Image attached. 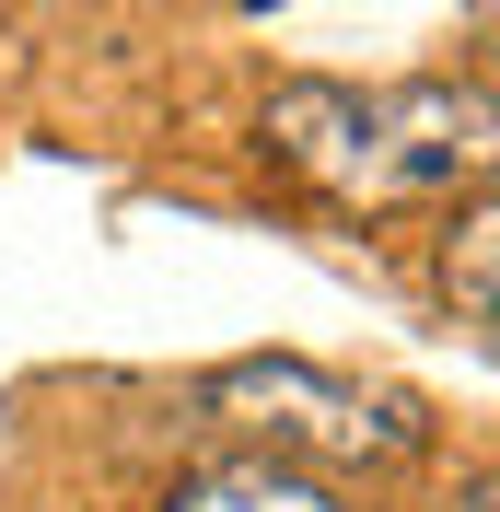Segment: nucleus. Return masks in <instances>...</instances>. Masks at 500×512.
Listing matches in <instances>:
<instances>
[{"label": "nucleus", "instance_id": "obj_1", "mask_svg": "<svg viewBox=\"0 0 500 512\" xmlns=\"http://www.w3.org/2000/svg\"><path fill=\"white\" fill-rule=\"evenodd\" d=\"M256 140L338 210H419L489 175V94L477 82H280Z\"/></svg>", "mask_w": 500, "mask_h": 512}, {"label": "nucleus", "instance_id": "obj_2", "mask_svg": "<svg viewBox=\"0 0 500 512\" xmlns=\"http://www.w3.org/2000/svg\"><path fill=\"white\" fill-rule=\"evenodd\" d=\"M233 431H256V454H291V466H314V478H384V466H419L431 454V419H419V396H396V384H349L326 373V361H221L210 384H198Z\"/></svg>", "mask_w": 500, "mask_h": 512}, {"label": "nucleus", "instance_id": "obj_3", "mask_svg": "<svg viewBox=\"0 0 500 512\" xmlns=\"http://www.w3.org/2000/svg\"><path fill=\"white\" fill-rule=\"evenodd\" d=\"M163 512H361V489L245 443V454H210L198 478H175V489H163Z\"/></svg>", "mask_w": 500, "mask_h": 512}, {"label": "nucleus", "instance_id": "obj_4", "mask_svg": "<svg viewBox=\"0 0 500 512\" xmlns=\"http://www.w3.org/2000/svg\"><path fill=\"white\" fill-rule=\"evenodd\" d=\"M442 291H454V315L489 326V187H466V222L442 245Z\"/></svg>", "mask_w": 500, "mask_h": 512}, {"label": "nucleus", "instance_id": "obj_5", "mask_svg": "<svg viewBox=\"0 0 500 512\" xmlns=\"http://www.w3.org/2000/svg\"><path fill=\"white\" fill-rule=\"evenodd\" d=\"M245 12H291V0H245Z\"/></svg>", "mask_w": 500, "mask_h": 512}]
</instances>
